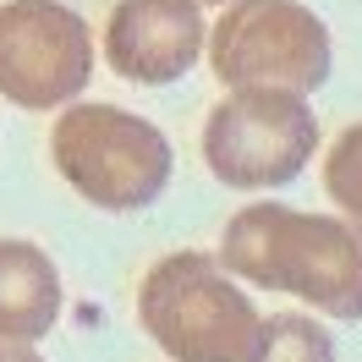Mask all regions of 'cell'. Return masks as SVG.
I'll return each mask as SVG.
<instances>
[{
    "instance_id": "cell-1",
    "label": "cell",
    "mask_w": 362,
    "mask_h": 362,
    "mask_svg": "<svg viewBox=\"0 0 362 362\" xmlns=\"http://www.w3.org/2000/svg\"><path fill=\"white\" fill-rule=\"evenodd\" d=\"M220 269L252 286L291 291L329 318H362V226L302 214L286 204H247L230 214Z\"/></svg>"
},
{
    "instance_id": "cell-2",
    "label": "cell",
    "mask_w": 362,
    "mask_h": 362,
    "mask_svg": "<svg viewBox=\"0 0 362 362\" xmlns=\"http://www.w3.org/2000/svg\"><path fill=\"white\" fill-rule=\"evenodd\" d=\"M49 159L77 198L110 214L148 209L170 187V143L121 105H66L49 127Z\"/></svg>"
},
{
    "instance_id": "cell-3",
    "label": "cell",
    "mask_w": 362,
    "mask_h": 362,
    "mask_svg": "<svg viewBox=\"0 0 362 362\" xmlns=\"http://www.w3.org/2000/svg\"><path fill=\"white\" fill-rule=\"evenodd\" d=\"M137 324L176 362H242L258 313L209 252H170L137 286Z\"/></svg>"
},
{
    "instance_id": "cell-4",
    "label": "cell",
    "mask_w": 362,
    "mask_h": 362,
    "mask_svg": "<svg viewBox=\"0 0 362 362\" xmlns=\"http://www.w3.org/2000/svg\"><path fill=\"white\" fill-rule=\"evenodd\" d=\"M204 49L226 88L313 93L329 83L335 66L329 28L302 0H230Z\"/></svg>"
},
{
    "instance_id": "cell-5",
    "label": "cell",
    "mask_w": 362,
    "mask_h": 362,
    "mask_svg": "<svg viewBox=\"0 0 362 362\" xmlns=\"http://www.w3.org/2000/svg\"><path fill=\"white\" fill-rule=\"evenodd\" d=\"M318 121L308 93L236 88L204 121V159L226 187H286L313 159Z\"/></svg>"
},
{
    "instance_id": "cell-6",
    "label": "cell",
    "mask_w": 362,
    "mask_h": 362,
    "mask_svg": "<svg viewBox=\"0 0 362 362\" xmlns=\"http://www.w3.org/2000/svg\"><path fill=\"white\" fill-rule=\"evenodd\" d=\"M93 77V33L61 0L0 6V93L23 110H66Z\"/></svg>"
},
{
    "instance_id": "cell-7",
    "label": "cell",
    "mask_w": 362,
    "mask_h": 362,
    "mask_svg": "<svg viewBox=\"0 0 362 362\" xmlns=\"http://www.w3.org/2000/svg\"><path fill=\"white\" fill-rule=\"evenodd\" d=\"M204 39V6L192 0H115L105 23V61L127 83L165 88L198 66Z\"/></svg>"
},
{
    "instance_id": "cell-8",
    "label": "cell",
    "mask_w": 362,
    "mask_h": 362,
    "mask_svg": "<svg viewBox=\"0 0 362 362\" xmlns=\"http://www.w3.org/2000/svg\"><path fill=\"white\" fill-rule=\"evenodd\" d=\"M61 318V274L45 247L6 236L0 242V340H45Z\"/></svg>"
},
{
    "instance_id": "cell-9",
    "label": "cell",
    "mask_w": 362,
    "mask_h": 362,
    "mask_svg": "<svg viewBox=\"0 0 362 362\" xmlns=\"http://www.w3.org/2000/svg\"><path fill=\"white\" fill-rule=\"evenodd\" d=\"M242 362H335V335L308 313H274L258 318Z\"/></svg>"
},
{
    "instance_id": "cell-10",
    "label": "cell",
    "mask_w": 362,
    "mask_h": 362,
    "mask_svg": "<svg viewBox=\"0 0 362 362\" xmlns=\"http://www.w3.org/2000/svg\"><path fill=\"white\" fill-rule=\"evenodd\" d=\"M324 192L362 226V121L335 137V148L324 159Z\"/></svg>"
},
{
    "instance_id": "cell-11",
    "label": "cell",
    "mask_w": 362,
    "mask_h": 362,
    "mask_svg": "<svg viewBox=\"0 0 362 362\" xmlns=\"http://www.w3.org/2000/svg\"><path fill=\"white\" fill-rule=\"evenodd\" d=\"M0 362H45L33 346H23V340H0Z\"/></svg>"
},
{
    "instance_id": "cell-12",
    "label": "cell",
    "mask_w": 362,
    "mask_h": 362,
    "mask_svg": "<svg viewBox=\"0 0 362 362\" xmlns=\"http://www.w3.org/2000/svg\"><path fill=\"white\" fill-rule=\"evenodd\" d=\"M192 6H230V0H192Z\"/></svg>"
}]
</instances>
